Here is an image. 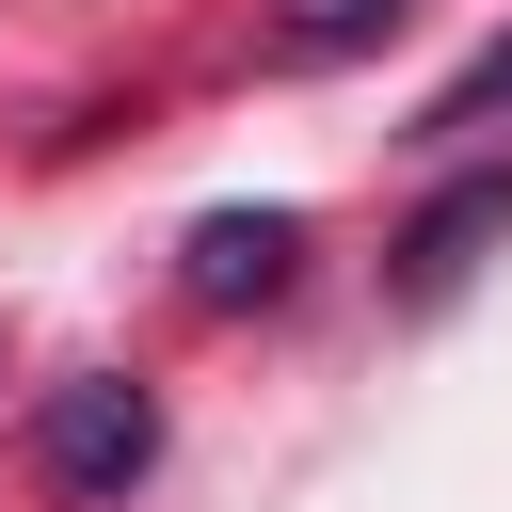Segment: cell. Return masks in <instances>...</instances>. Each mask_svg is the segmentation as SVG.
<instances>
[{
    "mask_svg": "<svg viewBox=\"0 0 512 512\" xmlns=\"http://www.w3.org/2000/svg\"><path fill=\"white\" fill-rule=\"evenodd\" d=\"M32 464H48V496H128L160 464V400L144 384H48L32 400Z\"/></svg>",
    "mask_w": 512,
    "mask_h": 512,
    "instance_id": "6da1fadb",
    "label": "cell"
},
{
    "mask_svg": "<svg viewBox=\"0 0 512 512\" xmlns=\"http://www.w3.org/2000/svg\"><path fill=\"white\" fill-rule=\"evenodd\" d=\"M480 240H512V160H496V176H448V192L416 208V240H400V304H448V288L480 272Z\"/></svg>",
    "mask_w": 512,
    "mask_h": 512,
    "instance_id": "7a4b0ae2",
    "label": "cell"
},
{
    "mask_svg": "<svg viewBox=\"0 0 512 512\" xmlns=\"http://www.w3.org/2000/svg\"><path fill=\"white\" fill-rule=\"evenodd\" d=\"M288 272H304V208H208L192 224V288L208 304H272Z\"/></svg>",
    "mask_w": 512,
    "mask_h": 512,
    "instance_id": "3957f363",
    "label": "cell"
},
{
    "mask_svg": "<svg viewBox=\"0 0 512 512\" xmlns=\"http://www.w3.org/2000/svg\"><path fill=\"white\" fill-rule=\"evenodd\" d=\"M400 16H416V0H272L256 48H272V64H352V48H384Z\"/></svg>",
    "mask_w": 512,
    "mask_h": 512,
    "instance_id": "277c9868",
    "label": "cell"
},
{
    "mask_svg": "<svg viewBox=\"0 0 512 512\" xmlns=\"http://www.w3.org/2000/svg\"><path fill=\"white\" fill-rule=\"evenodd\" d=\"M496 112H512V32H496V48H480V64H464V80L432 96V112H416V144H480Z\"/></svg>",
    "mask_w": 512,
    "mask_h": 512,
    "instance_id": "5b68a950",
    "label": "cell"
}]
</instances>
